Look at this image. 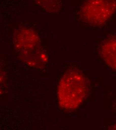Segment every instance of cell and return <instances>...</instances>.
Returning a JSON list of instances; mask_svg holds the SVG:
<instances>
[{"instance_id": "obj_1", "label": "cell", "mask_w": 116, "mask_h": 130, "mask_svg": "<svg viewBox=\"0 0 116 130\" xmlns=\"http://www.w3.org/2000/svg\"><path fill=\"white\" fill-rule=\"evenodd\" d=\"M59 93L62 104L69 109L78 106L86 93V84L83 76L78 72H71L62 81Z\"/></svg>"}, {"instance_id": "obj_2", "label": "cell", "mask_w": 116, "mask_h": 130, "mask_svg": "<svg viewBox=\"0 0 116 130\" xmlns=\"http://www.w3.org/2000/svg\"><path fill=\"white\" fill-rule=\"evenodd\" d=\"M103 54L107 63L116 70V40L106 45L103 51Z\"/></svg>"}]
</instances>
